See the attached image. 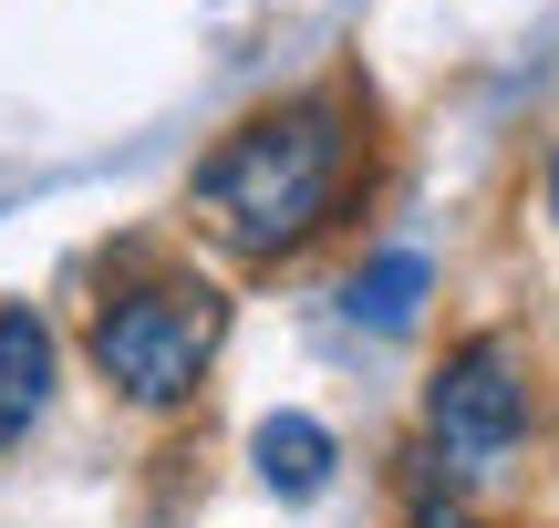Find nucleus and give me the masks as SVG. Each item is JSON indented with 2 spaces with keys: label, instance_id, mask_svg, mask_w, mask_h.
I'll return each instance as SVG.
<instances>
[{
  "label": "nucleus",
  "instance_id": "nucleus-3",
  "mask_svg": "<svg viewBox=\"0 0 559 528\" xmlns=\"http://www.w3.org/2000/svg\"><path fill=\"white\" fill-rule=\"evenodd\" d=\"M528 425H539L528 352L508 343V332H466V343L436 363V384H425V446H436V467L466 477V488H487V477L519 467Z\"/></svg>",
  "mask_w": 559,
  "mask_h": 528
},
{
  "label": "nucleus",
  "instance_id": "nucleus-8",
  "mask_svg": "<svg viewBox=\"0 0 559 528\" xmlns=\"http://www.w3.org/2000/svg\"><path fill=\"white\" fill-rule=\"evenodd\" d=\"M549 218H559V166H549Z\"/></svg>",
  "mask_w": 559,
  "mask_h": 528
},
{
  "label": "nucleus",
  "instance_id": "nucleus-6",
  "mask_svg": "<svg viewBox=\"0 0 559 528\" xmlns=\"http://www.w3.org/2000/svg\"><path fill=\"white\" fill-rule=\"evenodd\" d=\"M425 301H436V260H425V249H383V260H362L353 290H342V311L373 322V332H404Z\"/></svg>",
  "mask_w": 559,
  "mask_h": 528
},
{
  "label": "nucleus",
  "instance_id": "nucleus-4",
  "mask_svg": "<svg viewBox=\"0 0 559 528\" xmlns=\"http://www.w3.org/2000/svg\"><path fill=\"white\" fill-rule=\"evenodd\" d=\"M249 456H260V488L270 497H321V488H332V467H342L332 425H311V415H270V425L249 435Z\"/></svg>",
  "mask_w": 559,
  "mask_h": 528
},
{
  "label": "nucleus",
  "instance_id": "nucleus-7",
  "mask_svg": "<svg viewBox=\"0 0 559 528\" xmlns=\"http://www.w3.org/2000/svg\"><path fill=\"white\" fill-rule=\"evenodd\" d=\"M404 528H477V518H466L456 497H445L436 477H425V488H415V508H404Z\"/></svg>",
  "mask_w": 559,
  "mask_h": 528
},
{
  "label": "nucleus",
  "instance_id": "nucleus-1",
  "mask_svg": "<svg viewBox=\"0 0 559 528\" xmlns=\"http://www.w3.org/2000/svg\"><path fill=\"white\" fill-rule=\"evenodd\" d=\"M353 177H362V115H353V94L321 83V94H290V104H270V115L228 124L198 156L187 207H198L207 239L239 249V260H290V249H311L321 228L342 218Z\"/></svg>",
  "mask_w": 559,
  "mask_h": 528
},
{
  "label": "nucleus",
  "instance_id": "nucleus-2",
  "mask_svg": "<svg viewBox=\"0 0 559 528\" xmlns=\"http://www.w3.org/2000/svg\"><path fill=\"white\" fill-rule=\"evenodd\" d=\"M228 343V301L218 280H198V269H166V260H124V280H104L94 301V373L124 394V405L166 415L198 394V373L218 363Z\"/></svg>",
  "mask_w": 559,
  "mask_h": 528
},
{
  "label": "nucleus",
  "instance_id": "nucleus-5",
  "mask_svg": "<svg viewBox=\"0 0 559 528\" xmlns=\"http://www.w3.org/2000/svg\"><path fill=\"white\" fill-rule=\"evenodd\" d=\"M52 405V332L32 301H0V435Z\"/></svg>",
  "mask_w": 559,
  "mask_h": 528
}]
</instances>
